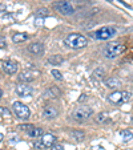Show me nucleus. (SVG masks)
Instances as JSON below:
<instances>
[{
	"instance_id": "nucleus-23",
	"label": "nucleus",
	"mask_w": 133,
	"mask_h": 150,
	"mask_svg": "<svg viewBox=\"0 0 133 150\" xmlns=\"http://www.w3.org/2000/svg\"><path fill=\"white\" fill-rule=\"evenodd\" d=\"M0 113H1V117H4V118H9V117H11V112L8 110V109L7 108H4V106H1V108H0Z\"/></svg>"
},
{
	"instance_id": "nucleus-30",
	"label": "nucleus",
	"mask_w": 133,
	"mask_h": 150,
	"mask_svg": "<svg viewBox=\"0 0 133 150\" xmlns=\"http://www.w3.org/2000/svg\"><path fill=\"white\" fill-rule=\"evenodd\" d=\"M107 1H109V3H112V0H107Z\"/></svg>"
},
{
	"instance_id": "nucleus-15",
	"label": "nucleus",
	"mask_w": 133,
	"mask_h": 150,
	"mask_svg": "<svg viewBox=\"0 0 133 150\" xmlns=\"http://www.w3.org/2000/svg\"><path fill=\"white\" fill-rule=\"evenodd\" d=\"M28 40V35L27 33H15L12 36V41L16 42V44H20V42H24Z\"/></svg>"
},
{
	"instance_id": "nucleus-11",
	"label": "nucleus",
	"mask_w": 133,
	"mask_h": 150,
	"mask_svg": "<svg viewBox=\"0 0 133 150\" xmlns=\"http://www.w3.org/2000/svg\"><path fill=\"white\" fill-rule=\"evenodd\" d=\"M59 116V110L53 106H46L44 110H43V117L46 120H53Z\"/></svg>"
},
{
	"instance_id": "nucleus-6",
	"label": "nucleus",
	"mask_w": 133,
	"mask_h": 150,
	"mask_svg": "<svg viewBox=\"0 0 133 150\" xmlns=\"http://www.w3.org/2000/svg\"><path fill=\"white\" fill-rule=\"evenodd\" d=\"M53 8L56 9L59 13L61 15H73L75 13V8L69 1H65V0H59V1H55L53 3Z\"/></svg>"
},
{
	"instance_id": "nucleus-9",
	"label": "nucleus",
	"mask_w": 133,
	"mask_h": 150,
	"mask_svg": "<svg viewBox=\"0 0 133 150\" xmlns=\"http://www.w3.org/2000/svg\"><path fill=\"white\" fill-rule=\"evenodd\" d=\"M1 69H3L4 73L7 74H15L19 69L17 62L11 61V60H6V61H1Z\"/></svg>"
},
{
	"instance_id": "nucleus-16",
	"label": "nucleus",
	"mask_w": 133,
	"mask_h": 150,
	"mask_svg": "<svg viewBox=\"0 0 133 150\" xmlns=\"http://www.w3.org/2000/svg\"><path fill=\"white\" fill-rule=\"evenodd\" d=\"M33 79L35 77L32 76L29 72H21V73L19 74V80L20 81H23V82H31V81H33Z\"/></svg>"
},
{
	"instance_id": "nucleus-8",
	"label": "nucleus",
	"mask_w": 133,
	"mask_h": 150,
	"mask_svg": "<svg viewBox=\"0 0 133 150\" xmlns=\"http://www.w3.org/2000/svg\"><path fill=\"white\" fill-rule=\"evenodd\" d=\"M93 114V110L88 106H83V108H79L73 112V118L77 120V121H85L89 117Z\"/></svg>"
},
{
	"instance_id": "nucleus-22",
	"label": "nucleus",
	"mask_w": 133,
	"mask_h": 150,
	"mask_svg": "<svg viewBox=\"0 0 133 150\" xmlns=\"http://www.w3.org/2000/svg\"><path fill=\"white\" fill-rule=\"evenodd\" d=\"M107 118H108V114L107 113H100V114H97V117H96V122H105L107 121Z\"/></svg>"
},
{
	"instance_id": "nucleus-12",
	"label": "nucleus",
	"mask_w": 133,
	"mask_h": 150,
	"mask_svg": "<svg viewBox=\"0 0 133 150\" xmlns=\"http://www.w3.org/2000/svg\"><path fill=\"white\" fill-rule=\"evenodd\" d=\"M29 52L33 54H43L44 53V45H43L41 42H32L31 45H29Z\"/></svg>"
},
{
	"instance_id": "nucleus-31",
	"label": "nucleus",
	"mask_w": 133,
	"mask_h": 150,
	"mask_svg": "<svg viewBox=\"0 0 133 150\" xmlns=\"http://www.w3.org/2000/svg\"><path fill=\"white\" fill-rule=\"evenodd\" d=\"M132 124H133V118H132Z\"/></svg>"
},
{
	"instance_id": "nucleus-2",
	"label": "nucleus",
	"mask_w": 133,
	"mask_h": 150,
	"mask_svg": "<svg viewBox=\"0 0 133 150\" xmlns=\"http://www.w3.org/2000/svg\"><path fill=\"white\" fill-rule=\"evenodd\" d=\"M124 51H125V45H122L121 42L116 41V42H110V44H108V45L104 48L102 53H104V56L107 57V59H115V57L120 56Z\"/></svg>"
},
{
	"instance_id": "nucleus-26",
	"label": "nucleus",
	"mask_w": 133,
	"mask_h": 150,
	"mask_svg": "<svg viewBox=\"0 0 133 150\" xmlns=\"http://www.w3.org/2000/svg\"><path fill=\"white\" fill-rule=\"evenodd\" d=\"M49 150H64V146L61 144H55L52 147H49Z\"/></svg>"
},
{
	"instance_id": "nucleus-10",
	"label": "nucleus",
	"mask_w": 133,
	"mask_h": 150,
	"mask_svg": "<svg viewBox=\"0 0 133 150\" xmlns=\"http://www.w3.org/2000/svg\"><path fill=\"white\" fill-rule=\"evenodd\" d=\"M16 94L17 96H20V97H27V96H31L32 94V88L31 86H28L27 84H19V85H16Z\"/></svg>"
},
{
	"instance_id": "nucleus-1",
	"label": "nucleus",
	"mask_w": 133,
	"mask_h": 150,
	"mask_svg": "<svg viewBox=\"0 0 133 150\" xmlns=\"http://www.w3.org/2000/svg\"><path fill=\"white\" fill-rule=\"evenodd\" d=\"M65 44H67L69 48L79 49V48L87 47L88 40H87V37L80 33H69L68 36L65 37Z\"/></svg>"
},
{
	"instance_id": "nucleus-21",
	"label": "nucleus",
	"mask_w": 133,
	"mask_h": 150,
	"mask_svg": "<svg viewBox=\"0 0 133 150\" xmlns=\"http://www.w3.org/2000/svg\"><path fill=\"white\" fill-rule=\"evenodd\" d=\"M104 74H105V72H104V69H101V68H97L96 71L93 72V76L96 77V79H102Z\"/></svg>"
},
{
	"instance_id": "nucleus-20",
	"label": "nucleus",
	"mask_w": 133,
	"mask_h": 150,
	"mask_svg": "<svg viewBox=\"0 0 133 150\" xmlns=\"http://www.w3.org/2000/svg\"><path fill=\"white\" fill-rule=\"evenodd\" d=\"M120 136L122 137V139L124 141H130V139L133 138V133L129 130H121L120 132Z\"/></svg>"
},
{
	"instance_id": "nucleus-19",
	"label": "nucleus",
	"mask_w": 133,
	"mask_h": 150,
	"mask_svg": "<svg viewBox=\"0 0 133 150\" xmlns=\"http://www.w3.org/2000/svg\"><path fill=\"white\" fill-rule=\"evenodd\" d=\"M71 137L73 139H76V141H84L85 139V134L83 133V132H80V130H72L71 132Z\"/></svg>"
},
{
	"instance_id": "nucleus-25",
	"label": "nucleus",
	"mask_w": 133,
	"mask_h": 150,
	"mask_svg": "<svg viewBox=\"0 0 133 150\" xmlns=\"http://www.w3.org/2000/svg\"><path fill=\"white\" fill-rule=\"evenodd\" d=\"M48 15H49V12H48V9H46V8H41L37 11V16H48Z\"/></svg>"
},
{
	"instance_id": "nucleus-5",
	"label": "nucleus",
	"mask_w": 133,
	"mask_h": 150,
	"mask_svg": "<svg viewBox=\"0 0 133 150\" xmlns=\"http://www.w3.org/2000/svg\"><path fill=\"white\" fill-rule=\"evenodd\" d=\"M56 144V137L53 134H44L43 137H40V139H37L35 142V147L37 149H48V147H52Z\"/></svg>"
},
{
	"instance_id": "nucleus-7",
	"label": "nucleus",
	"mask_w": 133,
	"mask_h": 150,
	"mask_svg": "<svg viewBox=\"0 0 133 150\" xmlns=\"http://www.w3.org/2000/svg\"><path fill=\"white\" fill-rule=\"evenodd\" d=\"M116 35V29L112 27H102L99 31L93 32V37L97 40H109Z\"/></svg>"
},
{
	"instance_id": "nucleus-28",
	"label": "nucleus",
	"mask_w": 133,
	"mask_h": 150,
	"mask_svg": "<svg viewBox=\"0 0 133 150\" xmlns=\"http://www.w3.org/2000/svg\"><path fill=\"white\" fill-rule=\"evenodd\" d=\"M85 100H87V94H81L80 98H79V101H85Z\"/></svg>"
},
{
	"instance_id": "nucleus-14",
	"label": "nucleus",
	"mask_w": 133,
	"mask_h": 150,
	"mask_svg": "<svg viewBox=\"0 0 133 150\" xmlns=\"http://www.w3.org/2000/svg\"><path fill=\"white\" fill-rule=\"evenodd\" d=\"M105 85H107L109 89H116L121 85V81H120L119 79H116V77H112V79H108L107 81H105Z\"/></svg>"
},
{
	"instance_id": "nucleus-18",
	"label": "nucleus",
	"mask_w": 133,
	"mask_h": 150,
	"mask_svg": "<svg viewBox=\"0 0 133 150\" xmlns=\"http://www.w3.org/2000/svg\"><path fill=\"white\" fill-rule=\"evenodd\" d=\"M47 96H48L49 98H56V97L60 96V91L53 86V88H51L49 91H47L46 93H44V97H47Z\"/></svg>"
},
{
	"instance_id": "nucleus-3",
	"label": "nucleus",
	"mask_w": 133,
	"mask_h": 150,
	"mask_svg": "<svg viewBox=\"0 0 133 150\" xmlns=\"http://www.w3.org/2000/svg\"><path fill=\"white\" fill-rule=\"evenodd\" d=\"M130 98H132V93L127 91H116L108 96V101L112 104H125L130 101Z\"/></svg>"
},
{
	"instance_id": "nucleus-4",
	"label": "nucleus",
	"mask_w": 133,
	"mask_h": 150,
	"mask_svg": "<svg viewBox=\"0 0 133 150\" xmlns=\"http://www.w3.org/2000/svg\"><path fill=\"white\" fill-rule=\"evenodd\" d=\"M12 109H14V113L16 114V117L20 120H28L29 116H31L29 108L26 104H23V102H20V101H15L12 104Z\"/></svg>"
},
{
	"instance_id": "nucleus-17",
	"label": "nucleus",
	"mask_w": 133,
	"mask_h": 150,
	"mask_svg": "<svg viewBox=\"0 0 133 150\" xmlns=\"http://www.w3.org/2000/svg\"><path fill=\"white\" fill-rule=\"evenodd\" d=\"M63 61H64V59H63L60 54H53V56H51L48 59V62L51 65H59V64H61Z\"/></svg>"
},
{
	"instance_id": "nucleus-13",
	"label": "nucleus",
	"mask_w": 133,
	"mask_h": 150,
	"mask_svg": "<svg viewBox=\"0 0 133 150\" xmlns=\"http://www.w3.org/2000/svg\"><path fill=\"white\" fill-rule=\"evenodd\" d=\"M27 134H28L29 137H32V138H40V137L44 136V132H43V129H40V127H32V129H29L28 132H27Z\"/></svg>"
},
{
	"instance_id": "nucleus-27",
	"label": "nucleus",
	"mask_w": 133,
	"mask_h": 150,
	"mask_svg": "<svg viewBox=\"0 0 133 150\" xmlns=\"http://www.w3.org/2000/svg\"><path fill=\"white\" fill-rule=\"evenodd\" d=\"M20 129H21V130H27L28 132L29 129H32V127H33V125H20Z\"/></svg>"
},
{
	"instance_id": "nucleus-29",
	"label": "nucleus",
	"mask_w": 133,
	"mask_h": 150,
	"mask_svg": "<svg viewBox=\"0 0 133 150\" xmlns=\"http://www.w3.org/2000/svg\"><path fill=\"white\" fill-rule=\"evenodd\" d=\"M6 40H4V37H1V44H0V47H1V48H4V47H6Z\"/></svg>"
},
{
	"instance_id": "nucleus-24",
	"label": "nucleus",
	"mask_w": 133,
	"mask_h": 150,
	"mask_svg": "<svg viewBox=\"0 0 133 150\" xmlns=\"http://www.w3.org/2000/svg\"><path fill=\"white\" fill-rule=\"evenodd\" d=\"M51 73H52V76H53L56 80H63V74L60 73V72L57 71V69H52Z\"/></svg>"
}]
</instances>
